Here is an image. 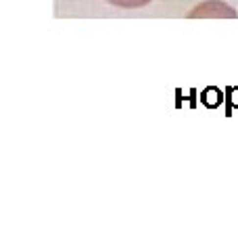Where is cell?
<instances>
[{"mask_svg": "<svg viewBox=\"0 0 238 251\" xmlns=\"http://www.w3.org/2000/svg\"><path fill=\"white\" fill-rule=\"evenodd\" d=\"M107 2L119 6V9H140V6L153 2V0H107Z\"/></svg>", "mask_w": 238, "mask_h": 251, "instance_id": "obj_2", "label": "cell"}, {"mask_svg": "<svg viewBox=\"0 0 238 251\" xmlns=\"http://www.w3.org/2000/svg\"><path fill=\"white\" fill-rule=\"evenodd\" d=\"M188 17H236V11L232 6H228L226 2H217V0H211V2H203L198 4L194 11L188 13Z\"/></svg>", "mask_w": 238, "mask_h": 251, "instance_id": "obj_1", "label": "cell"}]
</instances>
